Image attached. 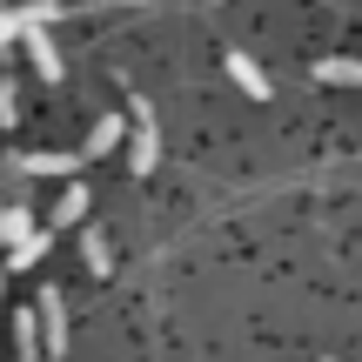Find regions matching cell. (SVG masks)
Instances as JSON below:
<instances>
[{"instance_id": "cell-12", "label": "cell", "mask_w": 362, "mask_h": 362, "mask_svg": "<svg viewBox=\"0 0 362 362\" xmlns=\"http://www.w3.org/2000/svg\"><path fill=\"white\" fill-rule=\"evenodd\" d=\"M13 121H21V88L0 74V128H13Z\"/></svg>"}, {"instance_id": "cell-4", "label": "cell", "mask_w": 362, "mask_h": 362, "mask_svg": "<svg viewBox=\"0 0 362 362\" xmlns=\"http://www.w3.org/2000/svg\"><path fill=\"white\" fill-rule=\"evenodd\" d=\"M228 81L248 94V101H269V74L255 67V54H242V47H235V54H228Z\"/></svg>"}, {"instance_id": "cell-3", "label": "cell", "mask_w": 362, "mask_h": 362, "mask_svg": "<svg viewBox=\"0 0 362 362\" xmlns=\"http://www.w3.org/2000/svg\"><path fill=\"white\" fill-rule=\"evenodd\" d=\"M21 47H27V61H34V74L54 88V81H61V47H54V34H47V27H27Z\"/></svg>"}, {"instance_id": "cell-6", "label": "cell", "mask_w": 362, "mask_h": 362, "mask_svg": "<svg viewBox=\"0 0 362 362\" xmlns=\"http://www.w3.org/2000/svg\"><path fill=\"white\" fill-rule=\"evenodd\" d=\"M88 208H94V202H88V188H81V181H67V188H61V202H54V228H74Z\"/></svg>"}, {"instance_id": "cell-8", "label": "cell", "mask_w": 362, "mask_h": 362, "mask_svg": "<svg viewBox=\"0 0 362 362\" xmlns=\"http://www.w3.org/2000/svg\"><path fill=\"white\" fill-rule=\"evenodd\" d=\"M115 148H121V115H101L94 134H88V148H81V161H88V155H115Z\"/></svg>"}, {"instance_id": "cell-10", "label": "cell", "mask_w": 362, "mask_h": 362, "mask_svg": "<svg viewBox=\"0 0 362 362\" xmlns=\"http://www.w3.org/2000/svg\"><path fill=\"white\" fill-rule=\"evenodd\" d=\"M47 242H54L47 228H34V235H27V242H13V248H7V269H34V262L47 255Z\"/></svg>"}, {"instance_id": "cell-9", "label": "cell", "mask_w": 362, "mask_h": 362, "mask_svg": "<svg viewBox=\"0 0 362 362\" xmlns=\"http://www.w3.org/2000/svg\"><path fill=\"white\" fill-rule=\"evenodd\" d=\"M322 88H362V61H315Z\"/></svg>"}, {"instance_id": "cell-1", "label": "cell", "mask_w": 362, "mask_h": 362, "mask_svg": "<svg viewBox=\"0 0 362 362\" xmlns=\"http://www.w3.org/2000/svg\"><path fill=\"white\" fill-rule=\"evenodd\" d=\"M34 322H40V349H47V362H67V302H61V288H40Z\"/></svg>"}, {"instance_id": "cell-7", "label": "cell", "mask_w": 362, "mask_h": 362, "mask_svg": "<svg viewBox=\"0 0 362 362\" xmlns=\"http://www.w3.org/2000/svg\"><path fill=\"white\" fill-rule=\"evenodd\" d=\"M27 235H34V215H27L21 202H0V248L27 242Z\"/></svg>"}, {"instance_id": "cell-11", "label": "cell", "mask_w": 362, "mask_h": 362, "mask_svg": "<svg viewBox=\"0 0 362 362\" xmlns=\"http://www.w3.org/2000/svg\"><path fill=\"white\" fill-rule=\"evenodd\" d=\"M81 255H88V269H94V275H107V269H115V262H107V235H94V228L81 235Z\"/></svg>"}, {"instance_id": "cell-5", "label": "cell", "mask_w": 362, "mask_h": 362, "mask_svg": "<svg viewBox=\"0 0 362 362\" xmlns=\"http://www.w3.org/2000/svg\"><path fill=\"white\" fill-rule=\"evenodd\" d=\"M13 168L21 175H81V155H54V148H40V155H13Z\"/></svg>"}, {"instance_id": "cell-2", "label": "cell", "mask_w": 362, "mask_h": 362, "mask_svg": "<svg viewBox=\"0 0 362 362\" xmlns=\"http://www.w3.org/2000/svg\"><path fill=\"white\" fill-rule=\"evenodd\" d=\"M155 161H161V128H155V107L134 94V141H128V168H134V175H155Z\"/></svg>"}]
</instances>
